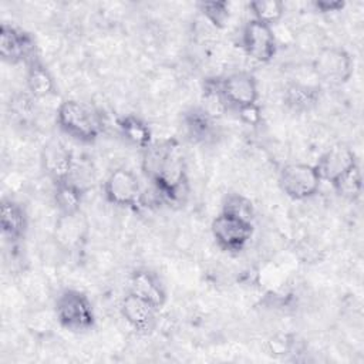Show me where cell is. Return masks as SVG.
<instances>
[{"instance_id": "obj_1", "label": "cell", "mask_w": 364, "mask_h": 364, "mask_svg": "<svg viewBox=\"0 0 364 364\" xmlns=\"http://www.w3.org/2000/svg\"><path fill=\"white\" fill-rule=\"evenodd\" d=\"M142 151V171L155 192L168 203L181 202L188 192V169L179 144L173 139L152 142Z\"/></svg>"}, {"instance_id": "obj_2", "label": "cell", "mask_w": 364, "mask_h": 364, "mask_svg": "<svg viewBox=\"0 0 364 364\" xmlns=\"http://www.w3.org/2000/svg\"><path fill=\"white\" fill-rule=\"evenodd\" d=\"M55 121L61 132L82 144L97 141L104 129L101 115L78 100H64L57 108Z\"/></svg>"}, {"instance_id": "obj_3", "label": "cell", "mask_w": 364, "mask_h": 364, "mask_svg": "<svg viewBox=\"0 0 364 364\" xmlns=\"http://www.w3.org/2000/svg\"><path fill=\"white\" fill-rule=\"evenodd\" d=\"M54 313L58 324L68 331H88L95 324V311L90 297L77 289H65L57 296Z\"/></svg>"}, {"instance_id": "obj_4", "label": "cell", "mask_w": 364, "mask_h": 364, "mask_svg": "<svg viewBox=\"0 0 364 364\" xmlns=\"http://www.w3.org/2000/svg\"><path fill=\"white\" fill-rule=\"evenodd\" d=\"M311 71L317 80L326 84L343 85L354 73V61L341 47H323L317 51L311 63Z\"/></svg>"}, {"instance_id": "obj_5", "label": "cell", "mask_w": 364, "mask_h": 364, "mask_svg": "<svg viewBox=\"0 0 364 364\" xmlns=\"http://www.w3.org/2000/svg\"><path fill=\"white\" fill-rule=\"evenodd\" d=\"M321 182L316 166L310 164H287L279 172L280 189L294 200H304L314 196Z\"/></svg>"}, {"instance_id": "obj_6", "label": "cell", "mask_w": 364, "mask_h": 364, "mask_svg": "<svg viewBox=\"0 0 364 364\" xmlns=\"http://www.w3.org/2000/svg\"><path fill=\"white\" fill-rule=\"evenodd\" d=\"M210 232L220 249L226 252H240L252 239L253 222L220 212L212 220Z\"/></svg>"}, {"instance_id": "obj_7", "label": "cell", "mask_w": 364, "mask_h": 364, "mask_svg": "<svg viewBox=\"0 0 364 364\" xmlns=\"http://www.w3.org/2000/svg\"><path fill=\"white\" fill-rule=\"evenodd\" d=\"M219 91L226 108L236 111L257 104V80L247 71H235L219 78Z\"/></svg>"}, {"instance_id": "obj_8", "label": "cell", "mask_w": 364, "mask_h": 364, "mask_svg": "<svg viewBox=\"0 0 364 364\" xmlns=\"http://www.w3.org/2000/svg\"><path fill=\"white\" fill-rule=\"evenodd\" d=\"M105 199L119 208H135L141 205L144 193L138 176L127 169H114L104 182Z\"/></svg>"}, {"instance_id": "obj_9", "label": "cell", "mask_w": 364, "mask_h": 364, "mask_svg": "<svg viewBox=\"0 0 364 364\" xmlns=\"http://www.w3.org/2000/svg\"><path fill=\"white\" fill-rule=\"evenodd\" d=\"M240 47L257 63H269L277 53V41L272 26L255 18L246 21L240 34Z\"/></svg>"}, {"instance_id": "obj_10", "label": "cell", "mask_w": 364, "mask_h": 364, "mask_svg": "<svg viewBox=\"0 0 364 364\" xmlns=\"http://www.w3.org/2000/svg\"><path fill=\"white\" fill-rule=\"evenodd\" d=\"M0 57L9 64H28L37 57L34 38L11 24L0 26Z\"/></svg>"}, {"instance_id": "obj_11", "label": "cell", "mask_w": 364, "mask_h": 364, "mask_svg": "<svg viewBox=\"0 0 364 364\" xmlns=\"http://www.w3.org/2000/svg\"><path fill=\"white\" fill-rule=\"evenodd\" d=\"M354 151L344 144H334L327 148L314 164L321 181H327L331 185L357 165Z\"/></svg>"}, {"instance_id": "obj_12", "label": "cell", "mask_w": 364, "mask_h": 364, "mask_svg": "<svg viewBox=\"0 0 364 364\" xmlns=\"http://www.w3.org/2000/svg\"><path fill=\"white\" fill-rule=\"evenodd\" d=\"M41 166L54 183L68 181L74 166L73 152L61 141L50 139L41 151Z\"/></svg>"}, {"instance_id": "obj_13", "label": "cell", "mask_w": 364, "mask_h": 364, "mask_svg": "<svg viewBox=\"0 0 364 364\" xmlns=\"http://www.w3.org/2000/svg\"><path fill=\"white\" fill-rule=\"evenodd\" d=\"M119 311L124 320L138 333L148 334L155 327L158 309L131 291L122 297Z\"/></svg>"}, {"instance_id": "obj_14", "label": "cell", "mask_w": 364, "mask_h": 364, "mask_svg": "<svg viewBox=\"0 0 364 364\" xmlns=\"http://www.w3.org/2000/svg\"><path fill=\"white\" fill-rule=\"evenodd\" d=\"M128 291L146 300L158 310L166 303L165 284L155 272L145 267H138L131 273Z\"/></svg>"}, {"instance_id": "obj_15", "label": "cell", "mask_w": 364, "mask_h": 364, "mask_svg": "<svg viewBox=\"0 0 364 364\" xmlns=\"http://www.w3.org/2000/svg\"><path fill=\"white\" fill-rule=\"evenodd\" d=\"M27 226L28 220L24 208L10 198H3L0 206V228L3 237L11 245H16L24 239Z\"/></svg>"}, {"instance_id": "obj_16", "label": "cell", "mask_w": 364, "mask_h": 364, "mask_svg": "<svg viewBox=\"0 0 364 364\" xmlns=\"http://www.w3.org/2000/svg\"><path fill=\"white\" fill-rule=\"evenodd\" d=\"M183 125L188 136L196 142H208L216 134V118L202 105L192 107L183 114Z\"/></svg>"}, {"instance_id": "obj_17", "label": "cell", "mask_w": 364, "mask_h": 364, "mask_svg": "<svg viewBox=\"0 0 364 364\" xmlns=\"http://www.w3.org/2000/svg\"><path fill=\"white\" fill-rule=\"evenodd\" d=\"M26 70V87L31 98H46L54 94L55 82L48 68L36 57L31 60Z\"/></svg>"}, {"instance_id": "obj_18", "label": "cell", "mask_w": 364, "mask_h": 364, "mask_svg": "<svg viewBox=\"0 0 364 364\" xmlns=\"http://www.w3.org/2000/svg\"><path fill=\"white\" fill-rule=\"evenodd\" d=\"M84 192L71 179L54 183V203L58 215H75L81 212Z\"/></svg>"}, {"instance_id": "obj_19", "label": "cell", "mask_w": 364, "mask_h": 364, "mask_svg": "<svg viewBox=\"0 0 364 364\" xmlns=\"http://www.w3.org/2000/svg\"><path fill=\"white\" fill-rule=\"evenodd\" d=\"M85 225L81 219V212L75 215H58L55 223V240L68 247L80 246V242L84 239Z\"/></svg>"}, {"instance_id": "obj_20", "label": "cell", "mask_w": 364, "mask_h": 364, "mask_svg": "<svg viewBox=\"0 0 364 364\" xmlns=\"http://www.w3.org/2000/svg\"><path fill=\"white\" fill-rule=\"evenodd\" d=\"M320 87L303 82H290L284 90V102L296 111H307L318 102Z\"/></svg>"}, {"instance_id": "obj_21", "label": "cell", "mask_w": 364, "mask_h": 364, "mask_svg": "<svg viewBox=\"0 0 364 364\" xmlns=\"http://www.w3.org/2000/svg\"><path fill=\"white\" fill-rule=\"evenodd\" d=\"M117 125H118L121 135L129 144H132L141 149H145L152 144L151 128L144 119H141L135 115H125L118 119Z\"/></svg>"}, {"instance_id": "obj_22", "label": "cell", "mask_w": 364, "mask_h": 364, "mask_svg": "<svg viewBox=\"0 0 364 364\" xmlns=\"http://www.w3.org/2000/svg\"><path fill=\"white\" fill-rule=\"evenodd\" d=\"M247 6L252 13V18L272 27L284 14V4L280 0H253Z\"/></svg>"}, {"instance_id": "obj_23", "label": "cell", "mask_w": 364, "mask_h": 364, "mask_svg": "<svg viewBox=\"0 0 364 364\" xmlns=\"http://www.w3.org/2000/svg\"><path fill=\"white\" fill-rule=\"evenodd\" d=\"M334 191L344 199L357 200L363 193V175L358 164L333 183Z\"/></svg>"}, {"instance_id": "obj_24", "label": "cell", "mask_w": 364, "mask_h": 364, "mask_svg": "<svg viewBox=\"0 0 364 364\" xmlns=\"http://www.w3.org/2000/svg\"><path fill=\"white\" fill-rule=\"evenodd\" d=\"M222 212L235 215L237 218H242V219H246L250 222L255 218L253 202L240 193L226 195L223 199V203H222Z\"/></svg>"}, {"instance_id": "obj_25", "label": "cell", "mask_w": 364, "mask_h": 364, "mask_svg": "<svg viewBox=\"0 0 364 364\" xmlns=\"http://www.w3.org/2000/svg\"><path fill=\"white\" fill-rule=\"evenodd\" d=\"M198 9L202 16L216 28H223L230 16L228 1H200Z\"/></svg>"}, {"instance_id": "obj_26", "label": "cell", "mask_w": 364, "mask_h": 364, "mask_svg": "<svg viewBox=\"0 0 364 364\" xmlns=\"http://www.w3.org/2000/svg\"><path fill=\"white\" fill-rule=\"evenodd\" d=\"M313 7L316 9V11H318L321 14L336 13V11H341L346 7V1H343V0H316L313 3Z\"/></svg>"}, {"instance_id": "obj_27", "label": "cell", "mask_w": 364, "mask_h": 364, "mask_svg": "<svg viewBox=\"0 0 364 364\" xmlns=\"http://www.w3.org/2000/svg\"><path fill=\"white\" fill-rule=\"evenodd\" d=\"M240 119L246 124V125H257L260 121V108L257 104L242 108L237 111Z\"/></svg>"}]
</instances>
